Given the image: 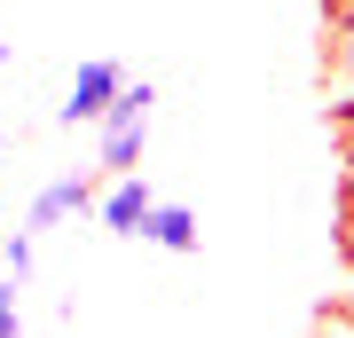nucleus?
<instances>
[{
    "instance_id": "nucleus-1",
    "label": "nucleus",
    "mask_w": 354,
    "mask_h": 338,
    "mask_svg": "<svg viewBox=\"0 0 354 338\" xmlns=\"http://www.w3.org/2000/svg\"><path fill=\"white\" fill-rule=\"evenodd\" d=\"M150 126H158V79H127L111 95V111L95 118V173H127L150 150Z\"/></svg>"
},
{
    "instance_id": "nucleus-2",
    "label": "nucleus",
    "mask_w": 354,
    "mask_h": 338,
    "mask_svg": "<svg viewBox=\"0 0 354 338\" xmlns=\"http://www.w3.org/2000/svg\"><path fill=\"white\" fill-rule=\"evenodd\" d=\"M150 205H158V189H150V173H142V165L102 173V189H95V228H102V236H118V244H134Z\"/></svg>"
},
{
    "instance_id": "nucleus-3",
    "label": "nucleus",
    "mask_w": 354,
    "mask_h": 338,
    "mask_svg": "<svg viewBox=\"0 0 354 338\" xmlns=\"http://www.w3.org/2000/svg\"><path fill=\"white\" fill-rule=\"evenodd\" d=\"M127 63H118V55H87V63H79V71H71V87H64V102H55V126H95L102 111H111V95L118 87H127Z\"/></svg>"
},
{
    "instance_id": "nucleus-4",
    "label": "nucleus",
    "mask_w": 354,
    "mask_h": 338,
    "mask_svg": "<svg viewBox=\"0 0 354 338\" xmlns=\"http://www.w3.org/2000/svg\"><path fill=\"white\" fill-rule=\"evenodd\" d=\"M95 189H102V173H55V181H39L32 189V228L39 236H55V228H71V220H95Z\"/></svg>"
},
{
    "instance_id": "nucleus-5",
    "label": "nucleus",
    "mask_w": 354,
    "mask_h": 338,
    "mask_svg": "<svg viewBox=\"0 0 354 338\" xmlns=\"http://www.w3.org/2000/svg\"><path fill=\"white\" fill-rule=\"evenodd\" d=\"M134 244H150V252H174V260H197L205 252V220H197V205H181V197H158L150 213H142V236Z\"/></svg>"
},
{
    "instance_id": "nucleus-6",
    "label": "nucleus",
    "mask_w": 354,
    "mask_h": 338,
    "mask_svg": "<svg viewBox=\"0 0 354 338\" xmlns=\"http://www.w3.org/2000/svg\"><path fill=\"white\" fill-rule=\"evenodd\" d=\"M323 79H330V102H339V118L354 126V8L330 16V55H323Z\"/></svg>"
},
{
    "instance_id": "nucleus-7",
    "label": "nucleus",
    "mask_w": 354,
    "mask_h": 338,
    "mask_svg": "<svg viewBox=\"0 0 354 338\" xmlns=\"http://www.w3.org/2000/svg\"><path fill=\"white\" fill-rule=\"evenodd\" d=\"M0 276L32 291V276H39V228H32V220H24V228H8V236H0Z\"/></svg>"
},
{
    "instance_id": "nucleus-8",
    "label": "nucleus",
    "mask_w": 354,
    "mask_h": 338,
    "mask_svg": "<svg viewBox=\"0 0 354 338\" xmlns=\"http://www.w3.org/2000/svg\"><path fill=\"white\" fill-rule=\"evenodd\" d=\"M16 330H24V283L0 276V338H16Z\"/></svg>"
},
{
    "instance_id": "nucleus-9",
    "label": "nucleus",
    "mask_w": 354,
    "mask_h": 338,
    "mask_svg": "<svg viewBox=\"0 0 354 338\" xmlns=\"http://www.w3.org/2000/svg\"><path fill=\"white\" fill-rule=\"evenodd\" d=\"M8 63H16V48H8V39H0V71H8Z\"/></svg>"
}]
</instances>
